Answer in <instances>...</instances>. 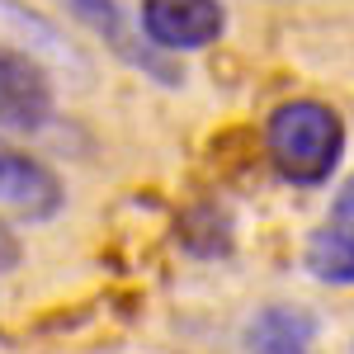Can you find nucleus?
Wrapping results in <instances>:
<instances>
[{
  "label": "nucleus",
  "mask_w": 354,
  "mask_h": 354,
  "mask_svg": "<svg viewBox=\"0 0 354 354\" xmlns=\"http://www.w3.org/2000/svg\"><path fill=\"white\" fill-rule=\"evenodd\" d=\"M53 118V85L38 62L0 43V128L5 133H38Z\"/></svg>",
  "instance_id": "5"
},
{
  "label": "nucleus",
  "mask_w": 354,
  "mask_h": 354,
  "mask_svg": "<svg viewBox=\"0 0 354 354\" xmlns=\"http://www.w3.org/2000/svg\"><path fill=\"white\" fill-rule=\"evenodd\" d=\"M227 28L222 0H142V33L161 53H198Z\"/></svg>",
  "instance_id": "3"
},
{
  "label": "nucleus",
  "mask_w": 354,
  "mask_h": 354,
  "mask_svg": "<svg viewBox=\"0 0 354 354\" xmlns=\"http://www.w3.org/2000/svg\"><path fill=\"white\" fill-rule=\"evenodd\" d=\"M317 317L298 302H270L245 326V354H312Z\"/></svg>",
  "instance_id": "6"
},
{
  "label": "nucleus",
  "mask_w": 354,
  "mask_h": 354,
  "mask_svg": "<svg viewBox=\"0 0 354 354\" xmlns=\"http://www.w3.org/2000/svg\"><path fill=\"white\" fill-rule=\"evenodd\" d=\"M265 151L288 185H326L345 151V123L330 104L288 100L265 123Z\"/></svg>",
  "instance_id": "1"
},
{
  "label": "nucleus",
  "mask_w": 354,
  "mask_h": 354,
  "mask_svg": "<svg viewBox=\"0 0 354 354\" xmlns=\"http://www.w3.org/2000/svg\"><path fill=\"white\" fill-rule=\"evenodd\" d=\"M71 19L81 28H90L109 53H118L133 71H147V76H156V81H175V71H170V62L161 57V48H151L147 43V33L142 28H133V19H128V10L118 5V0H57Z\"/></svg>",
  "instance_id": "4"
},
{
  "label": "nucleus",
  "mask_w": 354,
  "mask_h": 354,
  "mask_svg": "<svg viewBox=\"0 0 354 354\" xmlns=\"http://www.w3.org/2000/svg\"><path fill=\"white\" fill-rule=\"evenodd\" d=\"M66 203V189L38 156L0 137V218L53 222Z\"/></svg>",
  "instance_id": "2"
},
{
  "label": "nucleus",
  "mask_w": 354,
  "mask_h": 354,
  "mask_svg": "<svg viewBox=\"0 0 354 354\" xmlns=\"http://www.w3.org/2000/svg\"><path fill=\"white\" fill-rule=\"evenodd\" d=\"M307 270L322 283H354V222L330 218L326 227H317L307 236Z\"/></svg>",
  "instance_id": "7"
},
{
  "label": "nucleus",
  "mask_w": 354,
  "mask_h": 354,
  "mask_svg": "<svg viewBox=\"0 0 354 354\" xmlns=\"http://www.w3.org/2000/svg\"><path fill=\"white\" fill-rule=\"evenodd\" d=\"M19 260H24V245H19V236L0 222V274H10Z\"/></svg>",
  "instance_id": "8"
}]
</instances>
